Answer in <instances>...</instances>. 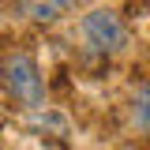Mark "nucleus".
<instances>
[{"label":"nucleus","instance_id":"4","mask_svg":"<svg viewBox=\"0 0 150 150\" xmlns=\"http://www.w3.org/2000/svg\"><path fill=\"white\" fill-rule=\"evenodd\" d=\"M131 116H135V124L143 131H150V83H143L135 98H131Z\"/></svg>","mask_w":150,"mask_h":150},{"label":"nucleus","instance_id":"3","mask_svg":"<svg viewBox=\"0 0 150 150\" xmlns=\"http://www.w3.org/2000/svg\"><path fill=\"white\" fill-rule=\"evenodd\" d=\"M75 4L79 0H15V11L23 19H34V23H53Z\"/></svg>","mask_w":150,"mask_h":150},{"label":"nucleus","instance_id":"2","mask_svg":"<svg viewBox=\"0 0 150 150\" xmlns=\"http://www.w3.org/2000/svg\"><path fill=\"white\" fill-rule=\"evenodd\" d=\"M83 41H86V49L98 56H116L124 45H128V30H124V23L116 11H90V15L83 19Z\"/></svg>","mask_w":150,"mask_h":150},{"label":"nucleus","instance_id":"1","mask_svg":"<svg viewBox=\"0 0 150 150\" xmlns=\"http://www.w3.org/2000/svg\"><path fill=\"white\" fill-rule=\"evenodd\" d=\"M0 75H4V86L8 94L23 101L26 109H41L45 105V83H41V68H38V60L26 49H15V53L4 56V64H0Z\"/></svg>","mask_w":150,"mask_h":150}]
</instances>
